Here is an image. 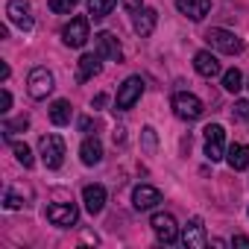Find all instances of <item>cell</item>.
I'll return each mask as SVG.
<instances>
[{
    "instance_id": "3",
    "label": "cell",
    "mask_w": 249,
    "mask_h": 249,
    "mask_svg": "<svg viewBox=\"0 0 249 249\" xmlns=\"http://www.w3.org/2000/svg\"><path fill=\"white\" fill-rule=\"evenodd\" d=\"M205 41H208L214 50H220V53H229V56H237V53L243 50V41H240L234 33H229V30H220V27L208 30V33H205Z\"/></svg>"
},
{
    "instance_id": "16",
    "label": "cell",
    "mask_w": 249,
    "mask_h": 249,
    "mask_svg": "<svg viewBox=\"0 0 249 249\" xmlns=\"http://www.w3.org/2000/svg\"><path fill=\"white\" fill-rule=\"evenodd\" d=\"M176 9L191 21H202L211 9V0H176Z\"/></svg>"
},
{
    "instance_id": "20",
    "label": "cell",
    "mask_w": 249,
    "mask_h": 249,
    "mask_svg": "<svg viewBox=\"0 0 249 249\" xmlns=\"http://www.w3.org/2000/svg\"><path fill=\"white\" fill-rule=\"evenodd\" d=\"M226 161L231 170H246L249 167V144H231L226 153Z\"/></svg>"
},
{
    "instance_id": "13",
    "label": "cell",
    "mask_w": 249,
    "mask_h": 249,
    "mask_svg": "<svg viewBox=\"0 0 249 249\" xmlns=\"http://www.w3.org/2000/svg\"><path fill=\"white\" fill-rule=\"evenodd\" d=\"M194 68H196V73H199V76H205V79H211V76H220V73H223L220 59H217L211 50H199V53L194 56Z\"/></svg>"
},
{
    "instance_id": "28",
    "label": "cell",
    "mask_w": 249,
    "mask_h": 249,
    "mask_svg": "<svg viewBox=\"0 0 249 249\" xmlns=\"http://www.w3.org/2000/svg\"><path fill=\"white\" fill-rule=\"evenodd\" d=\"M237 120H249V100H237L234 103V111H231Z\"/></svg>"
},
{
    "instance_id": "5",
    "label": "cell",
    "mask_w": 249,
    "mask_h": 249,
    "mask_svg": "<svg viewBox=\"0 0 249 249\" xmlns=\"http://www.w3.org/2000/svg\"><path fill=\"white\" fill-rule=\"evenodd\" d=\"M88 38H91V33H88V18L85 15H76V18H71V24L62 30V41L68 44V47H85L88 44Z\"/></svg>"
},
{
    "instance_id": "29",
    "label": "cell",
    "mask_w": 249,
    "mask_h": 249,
    "mask_svg": "<svg viewBox=\"0 0 249 249\" xmlns=\"http://www.w3.org/2000/svg\"><path fill=\"white\" fill-rule=\"evenodd\" d=\"M144 144H147V150H150V153L156 150V129H150V126L144 129Z\"/></svg>"
},
{
    "instance_id": "19",
    "label": "cell",
    "mask_w": 249,
    "mask_h": 249,
    "mask_svg": "<svg viewBox=\"0 0 249 249\" xmlns=\"http://www.w3.org/2000/svg\"><path fill=\"white\" fill-rule=\"evenodd\" d=\"M79 159H82V164H88V167L100 164V161H103V144H100L97 138H85L82 147H79Z\"/></svg>"
},
{
    "instance_id": "12",
    "label": "cell",
    "mask_w": 249,
    "mask_h": 249,
    "mask_svg": "<svg viewBox=\"0 0 249 249\" xmlns=\"http://www.w3.org/2000/svg\"><path fill=\"white\" fill-rule=\"evenodd\" d=\"M159 202H161V191L153 188V185H138V188L132 191V205H135L138 211H150V208H156Z\"/></svg>"
},
{
    "instance_id": "22",
    "label": "cell",
    "mask_w": 249,
    "mask_h": 249,
    "mask_svg": "<svg viewBox=\"0 0 249 249\" xmlns=\"http://www.w3.org/2000/svg\"><path fill=\"white\" fill-rule=\"evenodd\" d=\"M71 103L68 100H56L53 106H50V120L56 123V126H65V123H71Z\"/></svg>"
},
{
    "instance_id": "23",
    "label": "cell",
    "mask_w": 249,
    "mask_h": 249,
    "mask_svg": "<svg viewBox=\"0 0 249 249\" xmlns=\"http://www.w3.org/2000/svg\"><path fill=\"white\" fill-rule=\"evenodd\" d=\"M223 88H226L229 94H237V91L243 88V73H240L237 68L226 71V73H223Z\"/></svg>"
},
{
    "instance_id": "9",
    "label": "cell",
    "mask_w": 249,
    "mask_h": 249,
    "mask_svg": "<svg viewBox=\"0 0 249 249\" xmlns=\"http://www.w3.org/2000/svg\"><path fill=\"white\" fill-rule=\"evenodd\" d=\"M150 226H153V231H156V237H159L161 243H176V240H179V226H176L173 214L159 211V214H153Z\"/></svg>"
},
{
    "instance_id": "30",
    "label": "cell",
    "mask_w": 249,
    "mask_h": 249,
    "mask_svg": "<svg viewBox=\"0 0 249 249\" xmlns=\"http://www.w3.org/2000/svg\"><path fill=\"white\" fill-rule=\"evenodd\" d=\"M9 108H12V94L3 88V108H0V111H9Z\"/></svg>"
},
{
    "instance_id": "2",
    "label": "cell",
    "mask_w": 249,
    "mask_h": 249,
    "mask_svg": "<svg viewBox=\"0 0 249 249\" xmlns=\"http://www.w3.org/2000/svg\"><path fill=\"white\" fill-rule=\"evenodd\" d=\"M173 111H176V117H182V120H196V117H202V100L196 97V94H191V91H176L173 94Z\"/></svg>"
},
{
    "instance_id": "1",
    "label": "cell",
    "mask_w": 249,
    "mask_h": 249,
    "mask_svg": "<svg viewBox=\"0 0 249 249\" xmlns=\"http://www.w3.org/2000/svg\"><path fill=\"white\" fill-rule=\"evenodd\" d=\"M38 150H41L44 167H50V170H59L62 167V161H65V141L59 135H41Z\"/></svg>"
},
{
    "instance_id": "21",
    "label": "cell",
    "mask_w": 249,
    "mask_h": 249,
    "mask_svg": "<svg viewBox=\"0 0 249 249\" xmlns=\"http://www.w3.org/2000/svg\"><path fill=\"white\" fill-rule=\"evenodd\" d=\"M114 6H117V0H88V18L103 21L106 15H111Z\"/></svg>"
},
{
    "instance_id": "7",
    "label": "cell",
    "mask_w": 249,
    "mask_h": 249,
    "mask_svg": "<svg viewBox=\"0 0 249 249\" xmlns=\"http://www.w3.org/2000/svg\"><path fill=\"white\" fill-rule=\"evenodd\" d=\"M205 159H208V161L226 159V132H223L220 123L205 126Z\"/></svg>"
},
{
    "instance_id": "27",
    "label": "cell",
    "mask_w": 249,
    "mask_h": 249,
    "mask_svg": "<svg viewBox=\"0 0 249 249\" xmlns=\"http://www.w3.org/2000/svg\"><path fill=\"white\" fill-rule=\"evenodd\" d=\"M3 205H6L9 211H15V208H21V205H24V199H21L15 191H6V194H3Z\"/></svg>"
},
{
    "instance_id": "31",
    "label": "cell",
    "mask_w": 249,
    "mask_h": 249,
    "mask_svg": "<svg viewBox=\"0 0 249 249\" xmlns=\"http://www.w3.org/2000/svg\"><path fill=\"white\" fill-rule=\"evenodd\" d=\"M106 106V94H97L94 100H91V108H103Z\"/></svg>"
},
{
    "instance_id": "36",
    "label": "cell",
    "mask_w": 249,
    "mask_h": 249,
    "mask_svg": "<svg viewBox=\"0 0 249 249\" xmlns=\"http://www.w3.org/2000/svg\"><path fill=\"white\" fill-rule=\"evenodd\" d=\"M0 79H3V82L9 79V65H0Z\"/></svg>"
},
{
    "instance_id": "10",
    "label": "cell",
    "mask_w": 249,
    "mask_h": 249,
    "mask_svg": "<svg viewBox=\"0 0 249 249\" xmlns=\"http://www.w3.org/2000/svg\"><path fill=\"white\" fill-rule=\"evenodd\" d=\"M94 47H97V56H100V59H108V62H123L120 41H117L111 33H97V36H94Z\"/></svg>"
},
{
    "instance_id": "17",
    "label": "cell",
    "mask_w": 249,
    "mask_h": 249,
    "mask_svg": "<svg viewBox=\"0 0 249 249\" xmlns=\"http://www.w3.org/2000/svg\"><path fill=\"white\" fill-rule=\"evenodd\" d=\"M97 73H100V56H97V53L79 56V62H76V82H88V79H94Z\"/></svg>"
},
{
    "instance_id": "32",
    "label": "cell",
    "mask_w": 249,
    "mask_h": 249,
    "mask_svg": "<svg viewBox=\"0 0 249 249\" xmlns=\"http://www.w3.org/2000/svg\"><path fill=\"white\" fill-rule=\"evenodd\" d=\"M123 141H126V129H114V144H123Z\"/></svg>"
},
{
    "instance_id": "26",
    "label": "cell",
    "mask_w": 249,
    "mask_h": 249,
    "mask_svg": "<svg viewBox=\"0 0 249 249\" xmlns=\"http://www.w3.org/2000/svg\"><path fill=\"white\" fill-rule=\"evenodd\" d=\"M30 126V117H18V120H9L6 126H3V135L6 138H12V132H18V129H27Z\"/></svg>"
},
{
    "instance_id": "35",
    "label": "cell",
    "mask_w": 249,
    "mask_h": 249,
    "mask_svg": "<svg viewBox=\"0 0 249 249\" xmlns=\"http://www.w3.org/2000/svg\"><path fill=\"white\" fill-rule=\"evenodd\" d=\"M126 6H129V9H132V15H135V12L141 9V0H126Z\"/></svg>"
},
{
    "instance_id": "4",
    "label": "cell",
    "mask_w": 249,
    "mask_h": 249,
    "mask_svg": "<svg viewBox=\"0 0 249 249\" xmlns=\"http://www.w3.org/2000/svg\"><path fill=\"white\" fill-rule=\"evenodd\" d=\"M141 94H144V79H141V76H129L126 82L120 85V91H117L114 108H117V111H126V108H132V106L141 100Z\"/></svg>"
},
{
    "instance_id": "34",
    "label": "cell",
    "mask_w": 249,
    "mask_h": 249,
    "mask_svg": "<svg viewBox=\"0 0 249 249\" xmlns=\"http://www.w3.org/2000/svg\"><path fill=\"white\" fill-rule=\"evenodd\" d=\"M79 129H82V132H91V117H82V120H79Z\"/></svg>"
},
{
    "instance_id": "33",
    "label": "cell",
    "mask_w": 249,
    "mask_h": 249,
    "mask_svg": "<svg viewBox=\"0 0 249 249\" xmlns=\"http://www.w3.org/2000/svg\"><path fill=\"white\" fill-rule=\"evenodd\" d=\"M231 243H234V246H249V237H246V234H234Z\"/></svg>"
},
{
    "instance_id": "15",
    "label": "cell",
    "mask_w": 249,
    "mask_h": 249,
    "mask_svg": "<svg viewBox=\"0 0 249 249\" xmlns=\"http://www.w3.org/2000/svg\"><path fill=\"white\" fill-rule=\"evenodd\" d=\"M82 202L88 214H100L106 208V188L103 185H85L82 188Z\"/></svg>"
},
{
    "instance_id": "14",
    "label": "cell",
    "mask_w": 249,
    "mask_h": 249,
    "mask_svg": "<svg viewBox=\"0 0 249 249\" xmlns=\"http://www.w3.org/2000/svg\"><path fill=\"white\" fill-rule=\"evenodd\" d=\"M182 243L185 246H191V249H202L205 243H208V237H205V226H202V220L199 217H194L185 229H182Z\"/></svg>"
},
{
    "instance_id": "24",
    "label": "cell",
    "mask_w": 249,
    "mask_h": 249,
    "mask_svg": "<svg viewBox=\"0 0 249 249\" xmlns=\"http://www.w3.org/2000/svg\"><path fill=\"white\" fill-rule=\"evenodd\" d=\"M12 153H15L18 164H24V167H33V164H36V159H33V150H30L27 144H21V141H12Z\"/></svg>"
},
{
    "instance_id": "25",
    "label": "cell",
    "mask_w": 249,
    "mask_h": 249,
    "mask_svg": "<svg viewBox=\"0 0 249 249\" xmlns=\"http://www.w3.org/2000/svg\"><path fill=\"white\" fill-rule=\"evenodd\" d=\"M76 3H79V0H47L50 12H56V15H68V12H71Z\"/></svg>"
},
{
    "instance_id": "18",
    "label": "cell",
    "mask_w": 249,
    "mask_h": 249,
    "mask_svg": "<svg viewBox=\"0 0 249 249\" xmlns=\"http://www.w3.org/2000/svg\"><path fill=\"white\" fill-rule=\"evenodd\" d=\"M156 21H159V12L156 9H138L135 12V18H132V27H135V33L138 36H153V30H156Z\"/></svg>"
},
{
    "instance_id": "6",
    "label": "cell",
    "mask_w": 249,
    "mask_h": 249,
    "mask_svg": "<svg viewBox=\"0 0 249 249\" xmlns=\"http://www.w3.org/2000/svg\"><path fill=\"white\" fill-rule=\"evenodd\" d=\"M53 73L47 68H33L30 71V79H27V91L33 100H47V94L53 91Z\"/></svg>"
},
{
    "instance_id": "8",
    "label": "cell",
    "mask_w": 249,
    "mask_h": 249,
    "mask_svg": "<svg viewBox=\"0 0 249 249\" xmlns=\"http://www.w3.org/2000/svg\"><path fill=\"white\" fill-rule=\"evenodd\" d=\"M47 220L59 229H71L79 220V208L73 202H53V205H47Z\"/></svg>"
},
{
    "instance_id": "11",
    "label": "cell",
    "mask_w": 249,
    "mask_h": 249,
    "mask_svg": "<svg viewBox=\"0 0 249 249\" xmlns=\"http://www.w3.org/2000/svg\"><path fill=\"white\" fill-rule=\"evenodd\" d=\"M6 15L18 30H33V9H30L27 0H9Z\"/></svg>"
}]
</instances>
